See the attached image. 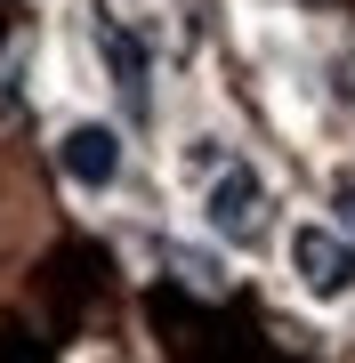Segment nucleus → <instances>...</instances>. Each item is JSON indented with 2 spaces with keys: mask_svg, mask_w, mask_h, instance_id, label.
I'll return each mask as SVG.
<instances>
[{
  "mask_svg": "<svg viewBox=\"0 0 355 363\" xmlns=\"http://www.w3.org/2000/svg\"><path fill=\"white\" fill-rule=\"evenodd\" d=\"M57 162H65L73 186H113L121 178V138L106 130V121H73V130L57 138Z\"/></svg>",
  "mask_w": 355,
  "mask_h": 363,
  "instance_id": "nucleus-4",
  "label": "nucleus"
},
{
  "mask_svg": "<svg viewBox=\"0 0 355 363\" xmlns=\"http://www.w3.org/2000/svg\"><path fill=\"white\" fill-rule=\"evenodd\" d=\"M162 259H170V267L186 274V283H202V291H218V283H226V274H218V259H202V250H178V242H170Z\"/></svg>",
  "mask_w": 355,
  "mask_h": 363,
  "instance_id": "nucleus-5",
  "label": "nucleus"
},
{
  "mask_svg": "<svg viewBox=\"0 0 355 363\" xmlns=\"http://www.w3.org/2000/svg\"><path fill=\"white\" fill-rule=\"evenodd\" d=\"M291 267H299V283L315 298H347L355 291V242L339 226H299L291 234Z\"/></svg>",
  "mask_w": 355,
  "mask_h": 363,
  "instance_id": "nucleus-2",
  "label": "nucleus"
},
{
  "mask_svg": "<svg viewBox=\"0 0 355 363\" xmlns=\"http://www.w3.org/2000/svg\"><path fill=\"white\" fill-rule=\"evenodd\" d=\"M202 210H210V234L218 242H266V218H275V202H266V178L250 162H218V178H210V194H202Z\"/></svg>",
  "mask_w": 355,
  "mask_h": 363,
  "instance_id": "nucleus-1",
  "label": "nucleus"
},
{
  "mask_svg": "<svg viewBox=\"0 0 355 363\" xmlns=\"http://www.w3.org/2000/svg\"><path fill=\"white\" fill-rule=\"evenodd\" d=\"M331 210H339V234L355 242V178H339V186H331Z\"/></svg>",
  "mask_w": 355,
  "mask_h": 363,
  "instance_id": "nucleus-6",
  "label": "nucleus"
},
{
  "mask_svg": "<svg viewBox=\"0 0 355 363\" xmlns=\"http://www.w3.org/2000/svg\"><path fill=\"white\" fill-rule=\"evenodd\" d=\"M97 57H106V73H113V97L145 121V105H154V57H145V40L121 25V16H97Z\"/></svg>",
  "mask_w": 355,
  "mask_h": 363,
  "instance_id": "nucleus-3",
  "label": "nucleus"
}]
</instances>
